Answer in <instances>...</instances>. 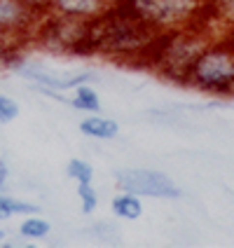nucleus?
Instances as JSON below:
<instances>
[{"mask_svg": "<svg viewBox=\"0 0 234 248\" xmlns=\"http://www.w3.org/2000/svg\"><path fill=\"white\" fill-rule=\"evenodd\" d=\"M75 194H78V199H80V206H82V213H94L98 208V192L94 190V185L92 183H78V187H75Z\"/></svg>", "mask_w": 234, "mask_h": 248, "instance_id": "nucleus-14", "label": "nucleus"}, {"mask_svg": "<svg viewBox=\"0 0 234 248\" xmlns=\"http://www.w3.org/2000/svg\"><path fill=\"white\" fill-rule=\"evenodd\" d=\"M117 187L124 192H134L138 197H155V199H178L180 190L173 180L155 169H122L115 176Z\"/></svg>", "mask_w": 234, "mask_h": 248, "instance_id": "nucleus-7", "label": "nucleus"}, {"mask_svg": "<svg viewBox=\"0 0 234 248\" xmlns=\"http://www.w3.org/2000/svg\"><path fill=\"white\" fill-rule=\"evenodd\" d=\"M80 131L87 138H94V140H112L120 134V124L110 120V117H103V115H89L80 122Z\"/></svg>", "mask_w": 234, "mask_h": 248, "instance_id": "nucleus-9", "label": "nucleus"}, {"mask_svg": "<svg viewBox=\"0 0 234 248\" xmlns=\"http://www.w3.org/2000/svg\"><path fill=\"white\" fill-rule=\"evenodd\" d=\"M155 35L152 28L110 5L101 16L89 21V52L92 56L138 66Z\"/></svg>", "mask_w": 234, "mask_h": 248, "instance_id": "nucleus-1", "label": "nucleus"}, {"mask_svg": "<svg viewBox=\"0 0 234 248\" xmlns=\"http://www.w3.org/2000/svg\"><path fill=\"white\" fill-rule=\"evenodd\" d=\"M89 234H94L96 239H101V241H112V239H120V234L112 230V225H108V222H98L96 230H89Z\"/></svg>", "mask_w": 234, "mask_h": 248, "instance_id": "nucleus-18", "label": "nucleus"}, {"mask_svg": "<svg viewBox=\"0 0 234 248\" xmlns=\"http://www.w3.org/2000/svg\"><path fill=\"white\" fill-rule=\"evenodd\" d=\"M7 204H10L12 216H33V213H40V206H35V204H31V202L14 199V197H7Z\"/></svg>", "mask_w": 234, "mask_h": 248, "instance_id": "nucleus-17", "label": "nucleus"}, {"mask_svg": "<svg viewBox=\"0 0 234 248\" xmlns=\"http://www.w3.org/2000/svg\"><path fill=\"white\" fill-rule=\"evenodd\" d=\"M10 66L19 78H24L35 89H52V92H63V94L75 89L78 84H89L98 80L94 70H54L47 63L21 59L19 54H14L10 59Z\"/></svg>", "mask_w": 234, "mask_h": 248, "instance_id": "nucleus-5", "label": "nucleus"}, {"mask_svg": "<svg viewBox=\"0 0 234 248\" xmlns=\"http://www.w3.org/2000/svg\"><path fill=\"white\" fill-rule=\"evenodd\" d=\"M110 208H112V216L120 218V220H138L143 216V197L120 190V194L112 197Z\"/></svg>", "mask_w": 234, "mask_h": 248, "instance_id": "nucleus-10", "label": "nucleus"}, {"mask_svg": "<svg viewBox=\"0 0 234 248\" xmlns=\"http://www.w3.org/2000/svg\"><path fill=\"white\" fill-rule=\"evenodd\" d=\"M21 2L26 5L28 10H33L38 16L49 12V5H52V0H21Z\"/></svg>", "mask_w": 234, "mask_h": 248, "instance_id": "nucleus-19", "label": "nucleus"}, {"mask_svg": "<svg viewBox=\"0 0 234 248\" xmlns=\"http://www.w3.org/2000/svg\"><path fill=\"white\" fill-rule=\"evenodd\" d=\"M33 40L42 49L68 56H92L89 52V21L68 19L59 14H42L33 31Z\"/></svg>", "mask_w": 234, "mask_h": 248, "instance_id": "nucleus-4", "label": "nucleus"}, {"mask_svg": "<svg viewBox=\"0 0 234 248\" xmlns=\"http://www.w3.org/2000/svg\"><path fill=\"white\" fill-rule=\"evenodd\" d=\"M38 19L21 0H0V56L12 59L19 45L33 38Z\"/></svg>", "mask_w": 234, "mask_h": 248, "instance_id": "nucleus-6", "label": "nucleus"}, {"mask_svg": "<svg viewBox=\"0 0 234 248\" xmlns=\"http://www.w3.org/2000/svg\"><path fill=\"white\" fill-rule=\"evenodd\" d=\"M185 84L218 96L234 94V38L208 42L194 61Z\"/></svg>", "mask_w": 234, "mask_h": 248, "instance_id": "nucleus-2", "label": "nucleus"}, {"mask_svg": "<svg viewBox=\"0 0 234 248\" xmlns=\"http://www.w3.org/2000/svg\"><path fill=\"white\" fill-rule=\"evenodd\" d=\"M52 232V225L49 220H45L40 218L38 213H33V216H24V222L19 225V234L28 239V241H40L45 236H49Z\"/></svg>", "mask_w": 234, "mask_h": 248, "instance_id": "nucleus-12", "label": "nucleus"}, {"mask_svg": "<svg viewBox=\"0 0 234 248\" xmlns=\"http://www.w3.org/2000/svg\"><path fill=\"white\" fill-rule=\"evenodd\" d=\"M2 239H5V232H2V230H0V244H2Z\"/></svg>", "mask_w": 234, "mask_h": 248, "instance_id": "nucleus-22", "label": "nucleus"}, {"mask_svg": "<svg viewBox=\"0 0 234 248\" xmlns=\"http://www.w3.org/2000/svg\"><path fill=\"white\" fill-rule=\"evenodd\" d=\"M112 5L155 33L187 26L204 10V0H112Z\"/></svg>", "mask_w": 234, "mask_h": 248, "instance_id": "nucleus-3", "label": "nucleus"}, {"mask_svg": "<svg viewBox=\"0 0 234 248\" xmlns=\"http://www.w3.org/2000/svg\"><path fill=\"white\" fill-rule=\"evenodd\" d=\"M7 180H10V166L5 159H0V190L7 185Z\"/></svg>", "mask_w": 234, "mask_h": 248, "instance_id": "nucleus-21", "label": "nucleus"}, {"mask_svg": "<svg viewBox=\"0 0 234 248\" xmlns=\"http://www.w3.org/2000/svg\"><path fill=\"white\" fill-rule=\"evenodd\" d=\"M19 117V103L14 98L0 94V124H10Z\"/></svg>", "mask_w": 234, "mask_h": 248, "instance_id": "nucleus-16", "label": "nucleus"}, {"mask_svg": "<svg viewBox=\"0 0 234 248\" xmlns=\"http://www.w3.org/2000/svg\"><path fill=\"white\" fill-rule=\"evenodd\" d=\"M204 12L213 19L234 21V0H204Z\"/></svg>", "mask_w": 234, "mask_h": 248, "instance_id": "nucleus-13", "label": "nucleus"}, {"mask_svg": "<svg viewBox=\"0 0 234 248\" xmlns=\"http://www.w3.org/2000/svg\"><path fill=\"white\" fill-rule=\"evenodd\" d=\"M68 106L82 112H101V108H103L101 106V96L96 94V89L89 87V84H78L75 89H70Z\"/></svg>", "mask_w": 234, "mask_h": 248, "instance_id": "nucleus-11", "label": "nucleus"}, {"mask_svg": "<svg viewBox=\"0 0 234 248\" xmlns=\"http://www.w3.org/2000/svg\"><path fill=\"white\" fill-rule=\"evenodd\" d=\"M7 218H12V211H10V204H7V197L0 194V222L7 220Z\"/></svg>", "mask_w": 234, "mask_h": 248, "instance_id": "nucleus-20", "label": "nucleus"}, {"mask_svg": "<svg viewBox=\"0 0 234 248\" xmlns=\"http://www.w3.org/2000/svg\"><path fill=\"white\" fill-rule=\"evenodd\" d=\"M66 173L75 183H94V169L84 159H70L66 164Z\"/></svg>", "mask_w": 234, "mask_h": 248, "instance_id": "nucleus-15", "label": "nucleus"}, {"mask_svg": "<svg viewBox=\"0 0 234 248\" xmlns=\"http://www.w3.org/2000/svg\"><path fill=\"white\" fill-rule=\"evenodd\" d=\"M112 5V0H52L49 12L68 19H80V21H92L106 12Z\"/></svg>", "mask_w": 234, "mask_h": 248, "instance_id": "nucleus-8", "label": "nucleus"}]
</instances>
